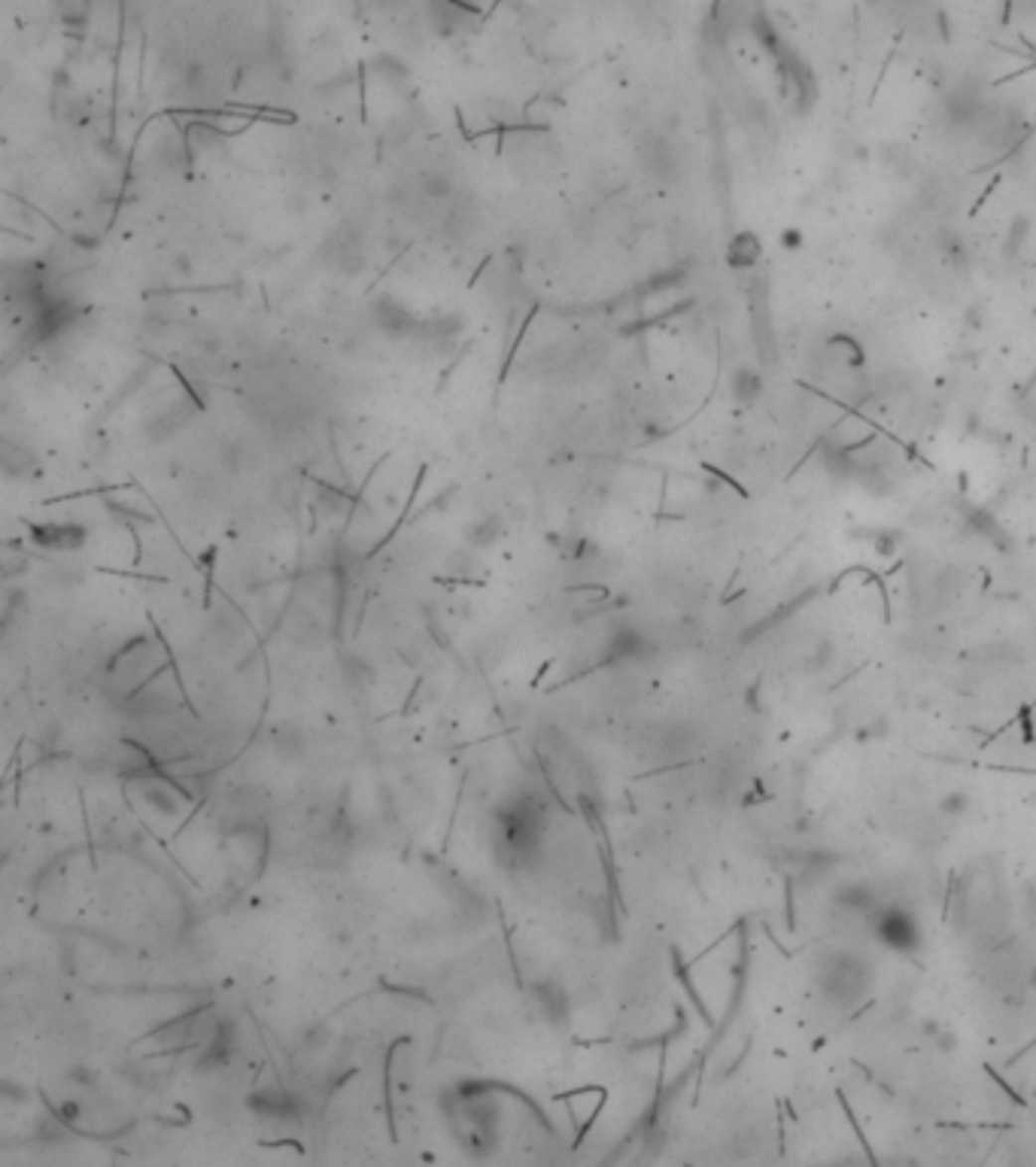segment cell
Instances as JSON below:
<instances>
[{
	"label": "cell",
	"mask_w": 1036,
	"mask_h": 1167,
	"mask_svg": "<svg viewBox=\"0 0 1036 1167\" xmlns=\"http://www.w3.org/2000/svg\"><path fill=\"white\" fill-rule=\"evenodd\" d=\"M423 195H426V198H434V201L450 198V195H453L450 177H447V174H426V177H423Z\"/></svg>",
	"instance_id": "3"
},
{
	"label": "cell",
	"mask_w": 1036,
	"mask_h": 1167,
	"mask_svg": "<svg viewBox=\"0 0 1036 1167\" xmlns=\"http://www.w3.org/2000/svg\"><path fill=\"white\" fill-rule=\"evenodd\" d=\"M371 320L380 332H387L390 338H408L417 332V313L393 298V295H380L374 304H371Z\"/></svg>",
	"instance_id": "1"
},
{
	"label": "cell",
	"mask_w": 1036,
	"mask_h": 1167,
	"mask_svg": "<svg viewBox=\"0 0 1036 1167\" xmlns=\"http://www.w3.org/2000/svg\"><path fill=\"white\" fill-rule=\"evenodd\" d=\"M496 520H489V523H480V526H474L471 529V545H493L496 539H499V529L493 526Z\"/></svg>",
	"instance_id": "4"
},
{
	"label": "cell",
	"mask_w": 1036,
	"mask_h": 1167,
	"mask_svg": "<svg viewBox=\"0 0 1036 1167\" xmlns=\"http://www.w3.org/2000/svg\"><path fill=\"white\" fill-rule=\"evenodd\" d=\"M31 539L52 551H74L86 542V529L74 523H43L31 526Z\"/></svg>",
	"instance_id": "2"
}]
</instances>
